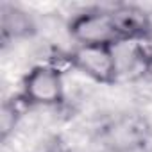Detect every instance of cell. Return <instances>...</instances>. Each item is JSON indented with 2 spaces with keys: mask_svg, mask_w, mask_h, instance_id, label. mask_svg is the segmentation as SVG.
<instances>
[{
  "mask_svg": "<svg viewBox=\"0 0 152 152\" xmlns=\"http://www.w3.org/2000/svg\"><path fill=\"white\" fill-rule=\"evenodd\" d=\"M68 32L77 45L116 47L122 43L115 29L111 13L99 7H91L75 15L68 23Z\"/></svg>",
  "mask_w": 152,
  "mask_h": 152,
  "instance_id": "6da1fadb",
  "label": "cell"
},
{
  "mask_svg": "<svg viewBox=\"0 0 152 152\" xmlns=\"http://www.w3.org/2000/svg\"><path fill=\"white\" fill-rule=\"evenodd\" d=\"M75 70L83 72L90 79L113 84L118 79V59L115 47L107 45H77L72 50Z\"/></svg>",
  "mask_w": 152,
  "mask_h": 152,
  "instance_id": "7a4b0ae2",
  "label": "cell"
},
{
  "mask_svg": "<svg viewBox=\"0 0 152 152\" xmlns=\"http://www.w3.org/2000/svg\"><path fill=\"white\" fill-rule=\"evenodd\" d=\"M22 93L32 102V106H59L64 100L63 75L47 64H36L23 77Z\"/></svg>",
  "mask_w": 152,
  "mask_h": 152,
  "instance_id": "3957f363",
  "label": "cell"
},
{
  "mask_svg": "<svg viewBox=\"0 0 152 152\" xmlns=\"http://www.w3.org/2000/svg\"><path fill=\"white\" fill-rule=\"evenodd\" d=\"M115 29L122 39V43L125 41H134L138 38H141L143 34L152 31V23L150 18L147 15L145 9H141L140 6L134 4H120L115 9H109Z\"/></svg>",
  "mask_w": 152,
  "mask_h": 152,
  "instance_id": "277c9868",
  "label": "cell"
},
{
  "mask_svg": "<svg viewBox=\"0 0 152 152\" xmlns=\"http://www.w3.org/2000/svg\"><path fill=\"white\" fill-rule=\"evenodd\" d=\"M2 39H20V38H29L36 32V23L34 20L20 7L16 6H2Z\"/></svg>",
  "mask_w": 152,
  "mask_h": 152,
  "instance_id": "5b68a950",
  "label": "cell"
},
{
  "mask_svg": "<svg viewBox=\"0 0 152 152\" xmlns=\"http://www.w3.org/2000/svg\"><path fill=\"white\" fill-rule=\"evenodd\" d=\"M47 64L48 68H52L54 72H57L59 75H64L72 70H75L73 66V57H72V50L66 52V50H61V48H54L48 56H47Z\"/></svg>",
  "mask_w": 152,
  "mask_h": 152,
  "instance_id": "8992f818",
  "label": "cell"
},
{
  "mask_svg": "<svg viewBox=\"0 0 152 152\" xmlns=\"http://www.w3.org/2000/svg\"><path fill=\"white\" fill-rule=\"evenodd\" d=\"M132 43V54L134 59L141 64H147L152 61V31L143 34L141 38L131 41Z\"/></svg>",
  "mask_w": 152,
  "mask_h": 152,
  "instance_id": "52a82bcc",
  "label": "cell"
},
{
  "mask_svg": "<svg viewBox=\"0 0 152 152\" xmlns=\"http://www.w3.org/2000/svg\"><path fill=\"white\" fill-rule=\"evenodd\" d=\"M18 122H20V118L7 106H2V116H0V138H2V141H6L9 138V134L13 132V129L16 127Z\"/></svg>",
  "mask_w": 152,
  "mask_h": 152,
  "instance_id": "ba28073f",
  "label": "cell"
},
{
  "mask_svg": "<svg viewBox=\"0 0 152 152\" xmlns=\"http://www.w3.org/2000/svg\"><path fill=\"white\" fill-rule=\"evenodd\" d=\"M143 73L147 75L150 81H152V61H150V63H147V64H143Z\"/></svg>",
  "mask_w": 152,
  "mask_h": 152,
  "instance_id": "9c48e42d",
  "label": "cell"
}]
</instances>
